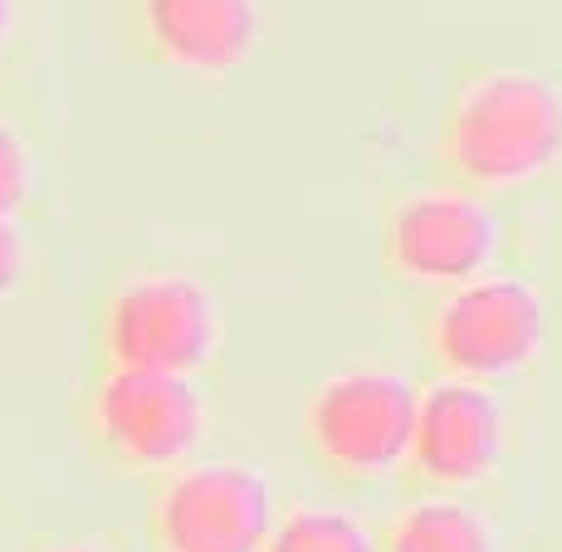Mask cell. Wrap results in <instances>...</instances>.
<instances>
[{
  "label": "cell",
  "instance_id": "5bb4252c",
  "mask_svg": "<svg viewBox=\"0 0 562 552\" xmlns=\"http://www.w3.org/2000/svg\"><path fill=\"white\" fill-rule=\"evenodd\" d=\"M40 552H113V548L93 543V538H64V543H45Z\"/></svg>",
  "mask_w": 562,
  "mask_h": 552
},
{
  "label": "cell",
  "instance_id": "6da1fadb",
  "mask_svg": "<svg viewBox=\"0 0 562 552\" xmlns=\"http://www.w3.org/2000/svg\"><path fill=\"white\" fill-rule=\"evenodd\" d=\"M440 181L474 196L533 187L562 161V89L533 69H474L450 89L430 143Z\"/></svg>",
  "mask_w": 562,
  "mask_h": 552
},
{
  "label": "cell",
  "instance_id": "8992f818",
  "mask_svg": "<svg viewBox=\"0 0 562 552\" xmlns=\"http://www.w3.org/2000/svg\"><path fill=\"white\" fill-rule=\"evenodd\" d=\"M284 508L250 460H191L157 474L143 508L153 552H265Z\"/></svg>",
  "mask_w": 562,
  "mask_h": 552
},
{
  "label": "cell",
  "instance_id": "9c48e42d",
  "mask_svg": "<svg viewBox=\"0 0 562 552\" xmlns=\"http://www.w3.org/2000/svg\"><path fill=\"white\" fill-rule=\"evenodd\" d=\"M259 0H133L137 54L177 74H231L259 45Z\"/></svg>",
  "mask_w": 562,
  "mask_h": 552
},
{
  "label": "cell",
  "instance_id": "277c9868",
  "mask_svg": "<svg viewBox=\"0 0 562 552\" xmlns=\"http://www.w3.org/2000/svg\"><path fill=\"white\" fill-rule=\"evenodd\" d=\"M420 386L396 367H342L304 402V450L328 480L376 484L406 470Z\"/></svg>",
  "mask_w": 562,
  "mask_h": 552
},
{
  "label": "cell",
  "instance_id": "3957f363",
  "mask_svg": "<svg viewBox=\"0 0 562 552\" xmlns=\"http://www.w3.org/2000/svg\"><path fill=\"white\" fill-rule=\"evenodd\" d=\"M205 402L196 376L143 372V367H99L79 396V436L103 464L127 474H167L191 464L205 440Z\"/></svg>",
  "mask_w": 562,
  "mask_h": 552
},
{
  "label": "cell",
  "instance_id": "52a82bcc",
  "mask_svg": "<svg viewBox=\"0 0 562 552\" xmlns=\"http://www.w3.org/2000/svg\"><path fill=\"white\" fill-rule=\"evenodd\" d=\"M504 240H509V225L490 196L440 181L386 205L376 255L396 284L446 294L490 274L494 259L504 255Z\"/></svg>",
  "mask_w": 562,
  "mask_h": 552
},
{
  "label": "cell",
  "instance_id": "8fae6325",
  "mask_svg": "<svg viewBox=\"0 0 562 552\" xmlns=\"http://www.w3.org/2000/svg\"><path fill=\"white\" fill-rule=\"evenodd\" d=\"M265 552H382L376 528L342 504H299L284 508Z\"/></svg>",
  "mask_w": 562,
  "mask_h": 552
},
{
  "label": "cell",
  "instance_id": "5b68a950",
  "mask_svg": "<svg viewBox=\"0 0 562 552\" xmlns=\"http://www.w3.org/2000/svg\"><path fill=\"white\" fill-rule=\"evenodd\" d=\"M420 357L436 376L499 386L524 376L548 348V303L528 279L484 274L446 289L420 313Z\"/></svg>",
  "mask_w": 562,
  "mask_h": 552
},
{
  "label": "cell",
  "instance_id": "7c38bea8",
  "mask_svg": "<svg viewBox=\"0 0 562 552\" xmlns=\"http://www.w3.org/2000/svg\"><path fill=\"white\" fill-rule=\"evenodd\" d=\"M35 196V151L10 117H0V215H20Z\"/></svg>",
  "mask_w": 562,
  "mask_h": 552
},
{
  "label": "cell",
  "instance_id": "9a60e30c",
  "mask_svg": "<svg viewBox=\"0 0 562 552\" xmlns=\"http://www.w3.org/2000/svg\"><path fill=\"white\" fill-rule=\"evenodd\" d=\"M10 30H15V0H0V49H5Z\"/></svg>",
  "mask_w": 562,
  "mask_h": 552
},
{
  "label": "cell",
  "instance_id": "7a4b0ae2",
  "mask_svg": "<svg viewBox=\"0 0 562 552\" xmlns=\"http://www.w3.org/2000/svg\"><path fill=\"white\" fill-rule=\"evenodd\" d=\"M89 348L99 367L196 376L221 348V298L187 269H137L93 303Z\"/></svg>",
  "mask_w": 562,
  "mask_h": 552
},
{
  "label": "cell",
  "instance_id": "4fadbf2b",
  "mask_svg": "<svg viewBox=\"0 0 562 552\" xmlns=\"http://www.w3.org/2000/svg\"><path fill=\"white\" fill-rule=\"evenodd\" d=\"M30 274V235L20 215H0V298H10Z\"/></svg>",
  "mask_w": 562,
  "mask_h": 552
},
{
  "label": "cell",
  "instance_id": "ba28073f",
  "mask_svg": "<svg viewBox=\"0 0 562 552\" xmlns=\"http://www.w3.org/2000/svg\"><path fill=\"white\" fill-rule=\"evenodd\" d=\"M504 460V402L494 386L430 376L420 386L416 436L402 484L411 494H460L484 484Z\"/></svg>",
  "mask_w": 562,
  "mask_h": 552
},
{
  "label": "cell",
  "instance_id": "30bf717a",
  "mask_svg": "<svg viewBox=\"0 0 562 552\" xmlns=\"http://www.w3.org/2000/svg\"><path fill=\"white\" fill-rule=\"evenodd\" d=\"M382 552H499L494 528L460 494H416L376 528Z\"/></svg>",
  "mask_w": 562,
  "mask_h": 552
}]
</instances>
